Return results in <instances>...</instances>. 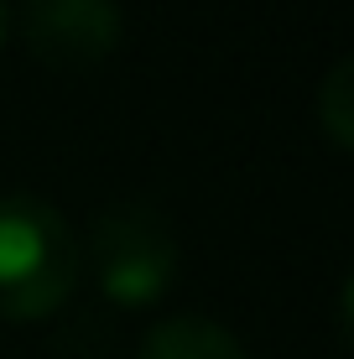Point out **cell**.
<instances>
[{
  "label": "cell",
  "instance_id": "2",
  "mask_svg": "<svg viewBox=\"0 0 354 359\" xmlns=\"http://www.w3.org/2000/svg\"><path fill=\"white\" fill-rule=\"evenodd\" d=\"M79 261H89L94 281L109 302L141 307L172 287L177 234L151 203H115L104 214H94L89 240L79 245Z\"/></svg>",
  "mask_w": 354,
  "mask_h": 359
},
{
  "label": "cell",
  "instance_id": "1",
  "mask_svg": "<svg viewBox=\"0 0 354 359\" xmlns=\"http://www.w3.org/2000/svg\"><path fill=\"white\" fill-rule=\"evenodd\" d=\"M79 240L42 193H0V313L47 318L79 281Z\"/></svg>",
  "mask_w": 354,
  "mask_h": 359
},
{
  "label": "cell",
  "instance_id": "6",
  "mask_svg": "<svg viewBox=\"0 0 354 359\" xmlns=\"http://www.w3.org/2000/svg\"><path fill=\"white\" fill-rule=\"evenodd\" d=\"M6 27H11V11H6V0H0V42H6Z\"/></svg>",
  "mask_w": 354,
  "mask_h": 359
},
{
  "label": "cell",
  "instance_id": "3",
  "mask_svg": "<svg viewBox=\"0 0 354 359\" xmlns=\"http://www.w3.org/2000/svg\"><path fill=\"white\" fill-rule=\"evenodd\" d=\"M21 36L47 68H94L125 36L120 0H27Z\"/></svg>",
  "mask_w": 354,
  "mask_h": 359
},
{
  "label": "cell",
  "instance_id": "4",
  "mask_svg": "<svg viewBox=\"0 0 354 359\" xmlns=\"http://www.w3.org/2000/svg\"><path fill=\"white\" fill-rule=\"evenodd\" d=\"M141 359H250L245 344L235 339L224 323L203 313H172L156 318L141 339Z\"/></svg>",
  "mask_w": 354,
  "mask_h": 359
},
{
  "label": "cell",
  "instance_id": "5",
  "mask_svg": "<svg viewBox=\"0 0 354 359\" xmlns=\"http://www.w3.org/2000/svg\"><path fill=\"white\" fill-rule=\"evenodd\" d=\"M349 89H354V68H349V57H339V63L323 73V83H318V120H323L328 141H334L339 151L354 141V104H349Z\"/></svg>",
  "mask_w": 354,
  "mask_h": 359
}]
</instances>
